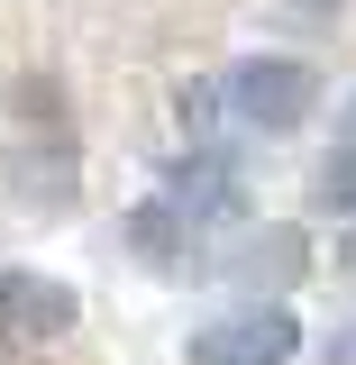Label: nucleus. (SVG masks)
Here are the masks:
<instances>
[{"instance_id":"obj_1","label":"nucleus","mask_w":356,"mask_h":365,"mask_svg":"<svg viewBox=\"0 0 356 365\" xmlns=\"http://www.w3.org/2000/svg\"><path fill=\"white\" fill-rule=\"evenodd\" d=\"M228 101H238L247 128L283 137V128H302V119L320 110V73H311V64H293V55H247V64L228 73Z\"/></svg>"},{"instance_id":"obj_2","label":"nucleus","mask_w":356,"mask_h":365,"mask_svg":"<svg viewBox=\"0 0 356 365\" xmlns=\"http://www.w3.org/2000/svg\"><path fill=\"white\" fill-rule=\"evenodd\" d=\"M283 356H302V319L283 302H247L192 338V365H283Z\"/></svg>"},{"instance_id":"obj_3","label":"nucleus","mask_w":356,"mask_h":365,"mask_svg":"<svg viewBox=\"0 0 356 365\" xmlns=\"http://www.w3.org/2000/svg\"><path fill=\"white\" fill-rule=\"evenodd\" d=\"M73 319H83L73 283L28 274V265H9V274H0V347H55Z\"/></svg>"},{"instance_id":"obj_4","label":"nucleus","mask_w":356,"mask_h":365,"mask_svg":"<svg viewBox=\"0 0 356 365\" xmlns=\"http://www.w3.org/2000/svg\"><path fill=\"white\" fill-rule=\"evenodd\" d=\"M128 247H137V265H156V274H192V220L174 201H146L128 220Z\"/></svg>"},{"instance_id":"obj_5","label":"nucleus","mask_w":356,"mask_h":365,"mask_svg":"<svg viewBox=\"0 0 356 365\" xmlns=\"http://www.w3.org/2000/svg\"><path fill=\"white\" fill-rule=\"evenodd\" d=\"M165 201H174L183 220H210V210H228V165H220V155H192V165H174V174H165Z\"/></svg>"},{"instance_id":"obj_6","label":"nucleus","mask_w":356,"mask_h":365,"mask_svg":"<svg viewBox=\"0 0 356 365\" xmlns=\"http://www.w3.org/2000/svg\"><path fill=\"white\" fill-rule=\"evenodd\" d=\"M302 228H256L247 247H238V274H265V283H302Z\"/></svg>"},{"instance_id":"obj_7","label":"nucleus","mask_w":356,"mask_h":365,"mask_svg":"<svg viewBox=\"0 0 356 365\" xmlns=\"http://www.w3.org/2000/svg\"><path fill=\"white\" fill-rule=\"evenodd\" d=\"M311 201L329 210V220H356V146H338V155L311 174Z\"/></svg>"},{"instance_id":"obj_8","label":"nucleus","mask_w":356,"mask_h":365,"mask_svg":"<svg viewBox=\"0 0 356 365\" xmlns=\"http://www.w3.org/2000/svg\"><path fill=\"white\" fill-rule=\"evenodd\" d=\"M64 174H73V155H64V146H55V155H37V165L19 155V165H9V192L28 201V182H37V210H55V201H64Z\"/></svg>"},{"instance_id":"obj_9","label":"nucleus","mask_w":356,"mask_h":365,"mask_svg":"<svg viewBox=\"0 0 356 365\" xmlns=\"http://www.w3.org/2000/svg\"><path fill=\"white\" fill-rule=\"evenodd\" d=\"M320 356H329V365H356V319L338 329V338H329V347H320Z\"/></svg>"},{"instance_id":"obj_10","label":"nucleus","mask_w":356,"mask_h":365,"mask_svg":"<svg viewBox=\"0 0 356 365\" xmlns=\"http://www.w3.org/2000/svg\"><path fill=\"white\" fill-rule=\"evenodd\" d=\"M293 9H338V0H293Z\"/></svg>"},{"instance_id":"obj_11","label":"nucleus","mask_w":356,"mask_h":365,"mask_svg":"<svg viewBox=\"0 0 356 365\" xmlns=\"http://www.w3.org/2000/svg\"><path fill=\"white\" fill-rule=\"evenodd\" d=\"M347 265H356V237H347Z\"/></svg>"}]
</instances>
